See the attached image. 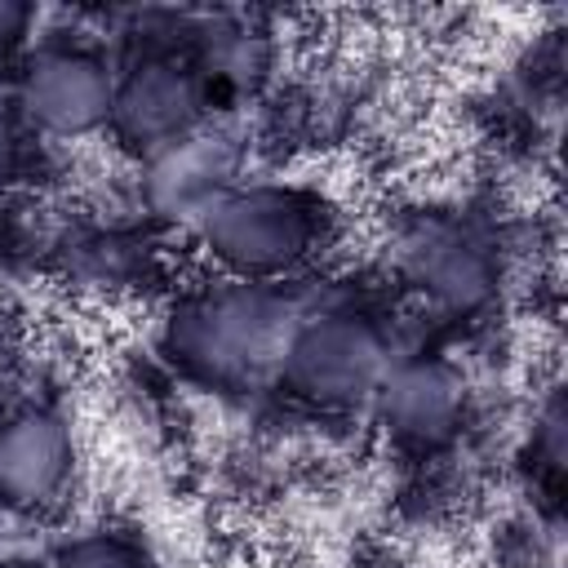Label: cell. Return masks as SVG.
Returning a JSON list of instances; mask_svg holds the SVG:
<instances>
[{"mask_svg":"<svg viewBox=\"0 0 568 568\" xmlns=\"http://www.w3.org/2000/svg\"><path fill=\"white\" fill-rule=\"evenodd\" d=\"M297 311L302 306L284 293V284L213 275L169 302L160 320V351L186 382L240 395L275 377V359Z\"/></svg>","mask_w":568,"mask_h":568,"instance_id":"cell-1","label":"cell"},{"mask_svg":"<svg viewBox=\"0 0 568 568\" xmlns=\"http://www.w3.org/2000/svg\"><path fill=\"white\" fill-rule=\"evenodd\" d=\"M324 226L315 191L284 178H240L191 226V240L222 280L284 284L320 253Z\"/></svg>","mask_w":568,"mask_h":568,"instance_id":"cell-2","label":"cell"},{"mask_svg":"<svg viewBox=\"0 0 568 568\" xmlns=\"http://www.w3.org/2000/svg\"><path fill=\"white\" fill-rule=\"evenodd\" d=\"M390 359L395 342L382 320L355 306H315L297 311L271 382L315 413H368Z\"/></svg>","mask_w":568,"mask_h":568,"instance_id":"cell-3","label":"cell"},{"mask_svg":"<svg viewBox=\"0 0 568 568\" xmlns=\"http://www.w3.org/2000/svg\"><path fill=\"white\" fill-rule=\"evenodd\" d=\"M395 280L426 311L444 320L484 315L506 280V257L497 235L457 209H417L399 222L390 240Z\"/></svg>","mask_w":568,"mask_h":568,"instance_id":"cell-4","label":"cell"},{"mask_svg":"<svg viewBox=\"0 0 568 568\" xmlns=\"http://www.w3.org/2000/svg\"><path fill=\"white\" fill-rule=\"evenodd\" d=\"M9 93L27 133H40L53 142H80V138L106 133L115 71L93 44L44 40L22 49Z\"/></svg>","mask_w":568,"mask_h":568,"instance_id":"cell-5","label":"cell"},{"mask_svg":"<svg viewBox=\"0 0 568 568\" xmlns=\"http://www.w3.org/2000/svg\"><path fill=\"white\" fill-rule=\"evenodd\" d=\"M204 120H213V93L200 80V71L186 62V53L155 49L133 58L124 71H115L106 133L133 160L155 155L160 146L186 138Z\"/></svg>","mask_w":568,"mask_h":568,"instance_id":"cell-6","label":"cell"},{"mask_svg":"<svg viewBox=\"0 0 568 568\" xmlns=\"http://www.w3.org/2000/svg\"><path fill=\"white\" fill-rule=\"evenodd\" d=\"M244 138L226 120H204L186 138L138 160V204L151 222L191 226L244 178Z\"/></svg>","mask_w":568,"mask_h":568,"instance_id":"cell-7","label":"cell"},{"mask_svg":"<svg viewBox=\"0 0 568 568\" xmlns=\"http://www.w3.org/2000/svg\"><path fill=\"white\" fill-rule=\"evenodd\" d=\"M368 413L404 453H439L466 426L470 386L448 355L395 351L368 399Z\"/></svg>","mask_w":568,"mask_h":568,"instance_id":"cell-8","label":"cell"},{"mask_svg":"<svg viewBox=\"0 0 568 568\" xmlns=\"http://www.w3.org/2000/svg\"><path fill=\"white\" fill-rule=\"evenodd\" d=\"M80 448L71 422L49 404H18L0 417V506L49 515L75 484Z\"/></svg>","mask_w":568,"mask_h":568,"instance_id":"cell-9","label":"cell"},{"mask_svg":"<svg viewBox=\"0 0 568 568\" xmlns=\"http://www.w3.org/2000/svg\"><path fill=\"white\" fill-rule=\"evenodd\" d=\"M186 62L200 71V80L209 84H226V89H257L271 75L275 62V44L262 27L240 22V18H209L195 36H191V53Z\"/></svg>","mask_w":568,"mask_h":568,"instance_id":"cell-10","label":"cell"},{"mask_svg":"<svg viewBox=\"0 0 568 568\" xmlns=\"http://www.w3.org/2000/svg\"><path fill=\"white\" fill-rule=\"evenodd\" d=\"M75 271L98 288H133L146 275V244L124 226H98L67 244Z\"/></svg>","mask_w":568,"mask_h":568,"instance_id":"cell-11","label":"cell"},{"mask_svg":"<svg viewBox=\"0 0 568 568\" xmlns=\"http://www.w3.org/2000/svg\"><path fill=\"white\" fill-rule=\"evenodd\" d=\"M564 390L546 386L541 399L532 404V422H528V466L532 479H541L550 493L559 488L564 475Z\"/></svg>","mask_w":568,"mask_h":568,"instance_id":"cell-12","label":"cell"},{"mask_svg":"<svg viewBox=\"0 0 568 568\" xmlns=\"http://www.w3.org/2000/svg\"><path fill=\"white\" fill-rule=\"evenodd\" d=\"M53 568H151V555L129 532L93 528V532L67 537L53 555Z\"/></svg>","mask_w":568,"mask_h":568,"instance_id":"cell-13","label":"cell"},{"mask_svg":"<svg viewBox=\"0 0 568 568\" xmlns=\"http://www.w3.org/2000/svg\"><path fill=\"white\" fill-rule=\"evenodd\" d=\"M27 124L13 106V93L9 84H0V191L22 173V155H27Z\"/></svg>","mask_w":568,"mask_h":568,"instance_id":"cell-14","label":"cell"},{"mask_svg":"<svg viewBox=\"0 0 568 568\" xmlns=\"http://www.w3.org/2000/svg\"><path fill=\"white\" fill-rule=\"evenodd\" d=\"M31 9L27 4H13V0H0V67L9 62V58H18L22 53V44H27V31H31Z\"/></svg>","mask_w":568,"mask_h":568,"instance_id":"cell-15","label":"cell"}]
</instances>
